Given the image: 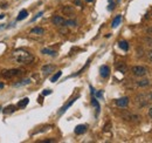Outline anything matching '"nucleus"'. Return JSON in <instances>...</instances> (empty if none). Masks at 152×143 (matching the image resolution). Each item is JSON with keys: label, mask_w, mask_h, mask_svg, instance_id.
Returning a JSON list of instances; mask_svg holds the SVG:
<instances>
[{"label": "nucleus", "mask_w": 152, "mask_h": 143, "mask_svg": "<svg viewBox=\"0 0 152 143\" xmlns=\"http://www.w3.org/2000/svg\"><path fill=\"white\" fill-rule=\"evenodd\" d=\"M12 55H13L14 60L21 64H28V63L33 62V60H34V55L25 49H15Z\"/></svg>", "instance_id": "nucleus-1"}, {"label": "nucleus", "mask_w": 152, "mask_h": 143, "mask_svg": "<svg viewBox=\"0 0 152 143\" xmlns=\"http://www.w3.org/2000/svg\"><path fill=\"white\" fill-rule=\"evenodd\" d=\"M131 72H132V74L135 76L142 78V76H145L149 73V69L146 67H144V66H133L131 68Z\"/></svg>", "instance_id": "nucleus-2"}, {"label": "nucleus", "mask_w": 152, "mask_h": 143, "mask_svg": "<svg viewBox=\"0 0 152 143\" xmlns=\"http://www.w3.org/2000/svg\"><path fill=\"white\" fill-rule=\"evenodd\" d=\"M17 108H18V107H15L14 104H10V106H7V107L4 109V113H5V114H11V113L15 111Z\"/></svg>", "instance_id": "nucleus-18"}, {"label": "nucleus", "mask_w": 152, "mask_h": 143, "mask_svg": "<svg viewBox=\"0 0 152 143\" xmlns=\"http://www.w3.org/2000/svg\"><path fill=\"white\" fill-rule=\"evenodd\" d=\"M116 69H117L118 72H121V73H125L126 69H128V67H126V64H125L124 62H119V63L116 64Z\"/></svg>", "instance_id": "nucleus-12"}, {"label": "nucleus", "mask_w": 152, "mask_h": 143, "mask_svg": "<svg viewBox=\"0 0 152 143\" xmlns=\"http://www.w3.org/2000/svg\"><path fill=\"white\" fill-rule=\"evenodd\" d=\"M150 99H151V100H152V93H151V94H150Z\"/></svg>", "instance_id": "nucleus-39"}, {"label": "nucleus", "mask_w": 152, "mask_h": 143, "mask_svg": "<svg viewBox=\"0 0 152 143\" xmlns=\"http://www.w3.org/2000/svg\"><path fill=\"white\" fill-rule=\"evenodd\" d=\"M147 59H149L150 61H152V49H151V50L147 53Z\"/></svg>", "instance_id": "nucleus-32"}, {"label": "nucleus", "mask_w": 152, "mask_h": 143, "mask_svg": "<svg viewBox=\"0 0 152 143\" xmlns=\"http://www.w3.org/2000/svg\"><path fill=\"white\" fill-rule=\"evenodd\" d=\"M28 102H29V99L28 97H25V99H22V100H20L19 102H18V108H25L27 104H28Z\"/></svg>", "instance_id": "nucleus-16"}, {"label": "nucleus", "mask_w": 152, "mask_h": 143, "mask_svg": "<svg viewBox=\"0 0 152 143\" xmlns=\"http://www.w3.org/2000/svg\"><path fill=\"white\" fill-rule=\"evenodd\" d=\"M52 142H55V139H43V141H40V143H52Z\"/></svg>", "instance_id": "nucleus-30"}, {"label": "nucleus", "mask_w": 152, "mask_h": 143, "mask_svg": "<svg viewBox=\"0 0 152 143\" xmlns=\"http://www.w3.org/2000/svg\"><path fill=\"white\" fill-rule=\"evenodd\" d=\"M76 25V21L75 20H64V22H63V26H66V27H75Z\"/></svg>", "instance_id": "nucleus-19"}, {"label": "nucleus", "mask_w": 152, "mask_h": 143, "mask_svg": "<svg viewBox=\"0 0 152 143\" xmlns=\"http://www.w3.org/2000/svg\"><path fill=\"white\" fill-rule=\"evenodd\" d=\"M149 117H150V118H152V108H150V109H149Z\"/></svg>", "instance_id": "nucleus-34"}, {"label": "nucleus", "mask_w": 152, "mask_h": 143, "mask_svg": "<svg viewBox=\"0 0 152 143\" xmlns=\"http://www.w3.org/2000/svg\"><path fill=\"white\" fill-rule=\"evenodd\" d=\"M110 128H111V123H110V122H108V123L104 125L103 130H104V131H109V130H110Z\"/></svg>", "instance_id": "nucleus-26"}, {"label": "nucleus", "mask_w": 152, "mask_h": 143, "mask_svg": "<svg viewBox=\"0 0 152 143\" xmlns=\"http://www.w3.org/2000/svg\"><path fill=\"white\" fill-rule=\"evenodd\" d=\"M52 22H53L55 26H63L64 19H63L62 17H60V15H55V17H53V19H52Z\"/></svg>", "instance_id": "nucleus-8"}, {"label": "nucleus", "mask_w": 152, "mask_h": 143, "mask_svg": "<svg viewBox=\"0 0 152 143\" xmlns=\"http://www.w3.org/2000/svg\"><path fill=\"white\" fill-rule=\"evenodd\" d=\"M31 33L32 34H39V35H42L45 33V29L43 28H39V27H35L33 29H31Z\"/></svg>", "instance_id": "nucleus-20"}, {"label": "nucleus", "mask_w": 152, "mask_h": 143, "mask_svg": "<svg viewBox=\"0 0 152 143\" xmlns=\"http://www.w3.org/2000/svg\"><path fill=\"white\" fill-rule=\"evenodd\" d=\"M31 82V80L29 79H27V80H24V81H20L19 83H15L14 85V87H19V86H22V85H28Z\"/></svg>", "instance_id": "nucleus-24"}, {"label": "nucleus", "mask_w": 152, "mask_h": 143, "mask_svg": "<svg viewBox=\"0 0 152 143\" xmlns=\"http://www.w3.org/2000/svg\"><path fill=\"white\" fill-rule=\"evenodd\" d=\"M145 42H146V43H150L149 46H152V39H151V38H146V39H145Z\"/></svg>", "instance_id": "nucleus-31"}, {"label": "nucleus", "mask_w": 152, "mask_h": 143, "mask_svg": "<svg viewBox=\"0 0 152 143\" xmlns=\"http://www.w3.org/2000/svg\"><path fill=\"white\" fill-rule=\"evenodd\" d=\"M146 32H147L149 34H151V33H152V28H149V29H146Z\"/></svg>", "instance_id": "nucleus-35"}, {"label": "nucleus", "mask_w": 152, "mask_h": 143, "mask_svg": "<svg viewBox=\"0 0 152 143\" xmlns=\"http://www.w3.org/2000/svg\"><path fill=\"white\" fill-rule=\"evenodd\" d=\"M4 87V83H0V88H3Z\"/></svg>", "instance_id": "nucleus-36"}, {"label": "nucleus", "mask_w": 152, "mask_h": 143, "mask_svg": "<svg viewBox=\"0 0 152 143\" xmlns=\"http://www.w3.org/2000/svg\"><path fill=\"white\" fill-rule=\"evenodd\" d=\"M121 22H122V15H117V17L114 19V21H112V24H111V27H112V28H116V27L119 26Z\"/></svg>", "instance_id": "nucleus-13"}, {"label": "nucleus", "mask_w": 152, "mask_h": 143, "mask_svg": "<svg viewBox=\"0 0 152 143\" xmlns=\"http://www.w3.org/2000/svg\"><path fill=\"white\" fill-rule=\"evenodd\" d=\"M118 46H119V48H121L122 50H124V52H126V50L129 49V43H128L125 40L119 41V42H118Z\"/></svg>", "instance_id": "nucleus-17"}, {"label": "nucleus", "mask_w": 152, "mask_h": 143, "mask_svg": "<svg viewBox=\"0 0 152 143\" xmlns=\"http://www.w3.org/2000/svg\"><path fill=\"white\" fill-rule=\"evenodd\" d=\"M7 6H8V4L6 3V1H0V8H7Z\"/></svg>", "instance_id": "nucleus-25"}, {"label": "nucleus", "mask_w": 152, "mask_h": 143, "mask_svg": "<svg viewBox=\"0 0 152 143\" xmlns=\"http://www.w3.org/2000/svg\"><path fill=\"white\" fill-rule=\"evenodd\" d=\"M100 74H101V76L103 79H107L109 76V74H110V68L108 66H102L100 68Z\"/></svg>", "instance_id": "nucleus-7"}, {"label": "nucleus", "mask_w": 152, "mask_h": 143, "mask_svg": "<svg viewBox=\"0 0 152 143\" xmlns=\"http://www.w3.org/2000/svg\"><path fill=\"white\" fill-rule=\"evenodd\" d=\"M122 117H123V120L130 121V122H137V121L140 120V117H139L138 115L132 114V113H123V114H122Z\"/></svg>", "instance_id": "nucleus-4"}, {"label": "nucleus", "mask_w": 152, "mask_h": 143, "mask_svg": "<svg viewBox=\"0 0 152 143\" xmlns=\"http://www.w3.org/2000/svg\"><path fill=\"white\" fill-rule=\"evenodd\" d=\"M74 12H75V10H74V7H71V6H63V7H62V13H63L64 15H73Z\"/></svg>", "instance_id": "nucleus-11"}, {"label": "nucleus", "mask_w": 152, "mask_h": 143, "mask_svg": "<svg viewBox=\"0 0 152 143\" xmlns=\"http://www.w3.org/2000/svg\"><path fill=\"white\" fill-rule=\"evenodd\" d=\"M61 75H62V72L60 70V72H57L56 74H54V75L50 78V81H52V82H56V81H57V80L61 78Z\"/></svg>", "instance_id": "nucleus-23"}, {"label": "nucleus", "mask_w": 152, "mask_h": 143, "mask_svg": "<svg viewBox=\"0 0 152 143\" xmlns=\"http://www.w3.org/2000/svg\"><path fill=\"white\" fill-rule=\"evenodd\" d=\"M42 14H43V12H39V13H38V14L35 15V18H33V19H32V21H35V20H36V19L39 18V17H41Z\"/></svg>", "instance_id": "nucleus-28"}, {"label": "nucleus", "mask_w": 152, "mask_h": 143, "mask_svg": "<svg viewBox=\"0 0 152 143\" xmlns=\"http://www.w3.org/2000/svg\"><path fill=\"white\" fill-rule=\"evenodd\" d=\"M4 17H5V15H4V14H1V15H0V19H3Z\"/></svg>", "instance_id": "nucleus-37"}, {"label": "nucleus", "mask_w": 152, "mask_h": 143, "mask_svg": "<svg viewBox=\"0 0 152 143\" xmlns=\"http://www.w3.org/2000/svg\"><path fill=\"white\" fill-rule=\"evenodd\" d=\"M95 94H96V96H97V97H100V99H102V97H103L102 90H100V92H95Z\"/></svg>", "instance_id": "nucleus-29"}, {"label": "nucleus", "mask_w": 152, "mask_h": 143, "mask_svg": "<svg viewBox=\"0 0 152 143\" xmlns=\"http://www.w3.org/2000/svg\"><path fill=\"white\" fill-rule=\"evenodd\" d=\"M114 8H115V4H110V5H109V7H108V10H109V11H114Z\"/></svg>", "instance_id": "nucleus-33"}, {"label": "nucleus", "mask_w": 152, "mask_h": 143, "mask_svg": "<svg viewBox=\"0 0 152 143\" xmlns=\"http://www.w3.org/2000/svg\"><path fill=\"white\" fill-rule=\"evenodd\" d=\"M86 1H88V3H91V1H93V0H86Z\"/></svg>", "instance_id": "nucleus-38"}, {"label": "nucleus", "mask_w": 152, "mask_h": 143, "mask_svg": "<svg viewBox=\"0 0 152 143\" xmlns=\"http://www.w3.org/2000/svg\"><path fill=\"white\" fill-rule=\"evenodd\" d=\"M21 73H22L21 69H7L3 72V76L5 79H12L14 76H19Z\"/></svg>", "instance_id": "nucleus-3"}, {"label": "nucleus", "mask_w": 152, "mask_h": 143, "mask_svg": "<svg viewBox=\"0 0 152 143\" xmlns=\"http://www.w3.org/2000/svg\"><path fill=\"white\" fill-rule=\"evenodd\" d=\"M55 66L54 64H46V66H42V68H41V72L45 74V75H47V74H50L52 72H54L55 70Z\"/></svg>", "instance_id": "nucleus-6"}, {"label": "nucleus", "mask_w": 152, "mask_h": 143, "mask_svg": "<svg viewBox=\"0 0 152 143\" xmlns=\"http://www.w3.org/2000/svg\"><path fill=\"white\" fill-rule=\"evenodd\" d=\"M49 94H52V90H50V89H45V90L42 92V95H45V96H46V95H49Z\"/></svg>", "instance_id": "nucleus-27"}, {"label": "nucleus", "mask_w": 152, "mask_h": 143, "mask_svg": "<svg viewBox=\"0 0 152 143\" xmlns=\"http://www.w3.org/2000/svg\"><path fill=\"white\" fill-rule=\"evenodd\" d=\"M27 17H28V11H26V10H22V11H20V13H19V15H18L17 20H18V21H20V20H24V19H26Z\"/></svg>", "instance_id": "nucleus-14"}, {"label": "nucleus", "mask_w": 152, "mask_h": 143, "mask_svg": "<svg viewBox=\"0 0 152 143\" xmlns=\"http://www.w3.org/2000/svg\"><path fill=\"white\" fill-rule=\"evenodd\" d=\"M91 104H93V106L96 108V113L98 114V113H100V109H101V107H100V103H98V101H97L95 97H93V99H91Z\"/></svg>", "instance_id": "nucleus-22"}, {"label": "nucleus", "mask_w": 152, "mask_h": 143, "mask_svg": "<svg viewBox=\"0 0 152 143\" xmlns=\"http://www.w3.org/2000/svg\"><path fill=\"white\" fill-rule=\"evenodd\" d=\"M86 131H87V125H84V124H79L75 128V134L76 135H82Z\"/></svg>", "instance_id": "nucleus-9"}, {"label": "nucleus", "mask_w": 152, "mask_h": 143, "mask_svg": "<svg viewBox=\"0 0 152 143\" xmlns=\"http://www.w3.org/2000/svg\"><path fill=\"white\" fill-rule=\"evenodd\" d=\"M128 104H129V97H126V96L116 100V106H117V107L125 108V107H128Z\"/></svg>", "instance_id": "nucleus-5"}, {"label": "nucleus", "mask_w": 152, "mask_h": 143, "mask_svg": "<svg viewBox=\"0 0 152 143\" xmlns=\"http://www.w3.org/2000/svg\"><path fill=\"white\" fill-rule=\"evenodd\" d=\"M149 85H150V81H149L147 79L137 81V86H138V87H146V86H149Z\"/></svg>", "instance_id": "nucleus-21"}, {"label": "nucleus", "mask_w": 152, "mask_h": 143, "mask_svg": "<svg viewBox=\"0 0 152 143\" xmlns=\"http://www.w3.org/2000/svg\"><path fill=\"white\" fill-rule=\"evenodd\" d=\"M79 97H80V96H76L75 99L70 100V101H69V102H68V103H67L66 106H63V107H62V108L60 109V111H59V115H62V114H63V113H64V111H66V110H67V109H68V108H69V107H70V106H71V104H73V103H74V102L76 101V100H77Z\"/></svg>", "instance_id": "nucleus-10"}, {"label": "nucleus", "mask_w": 152, "mask_h": 143, "mask_svg": "<svg viewBox=\"0 0 152 143\" xmlns=\"http://www.w3.org/2000/svg\"><path fill=\"white\" fill-rule=\"evenodd\" d=\"M41 53L42 54H46V55H49V56H56V52L49 49V48H42L41 49Z\"/></svg>", "instance_id": "nucleus-15"}]
</instances>
